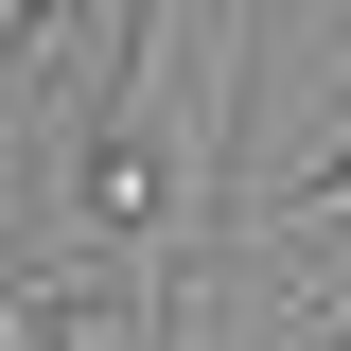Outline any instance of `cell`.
<instances>
[{
    "label": "cell",
    "instance_id": "obj_1",
    "mask_svg": "<svg viewBox=\"0 0 351 351\" xmlns=\"http://www.w3.org/2000/svg\"><path fill=\"white\" fill-rule=\"evenodd\" d=\"M0 351H158L141 299H71V281H0Z\"/></svg>",
    "mask_w": 351,
    "mask_h": 351
},
{
    "label": "cell",
    "instance_id": "obj_2",
    "mask_svg": "<svg viewBox=\"0 0 351 351\" xmlns=\"http://www.w3.org/2000/svg\"><path fill=\"white\" fill-rule=\"evenodd\" d=\"M316 228H351V158H334V176H299V193L263 211V246H316Z\"/></svg>",
    "mask_w": 351,
    "mask_h": 351
},
{
    "label": "cell",
    "instance_id": "obj_4",
    "mask_svg": "<svg viewBox=\"0 0 351 351\" xmlns=\"http://www.w3.org/2000/svg\"><path fill=\"white\" fill-rule=\"evenodd\" d=\"M0 281H18V263H0Z\"/></svg>",
    "mask_w": 351,
    "mask_h": 351
},
{
    "label": "cell",
    "instance_id": "obj_3",
    "mask_svg": "<svg viewBox=\"0 0 351 351\" xmlns=\"http://www.w3.org/2000/svg\"><path fill=\"white\" fill-rule=\"evenodd\" d=\"M53 36V0H0V71H18V53H36Z\"/></svg>",
    "mask_w": 351,
    "mask_h": 351
}]
</instances>
